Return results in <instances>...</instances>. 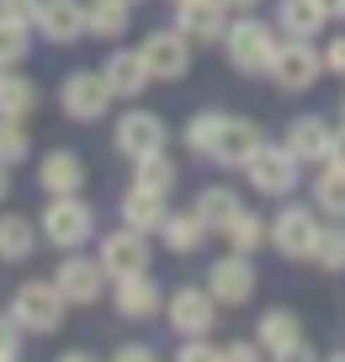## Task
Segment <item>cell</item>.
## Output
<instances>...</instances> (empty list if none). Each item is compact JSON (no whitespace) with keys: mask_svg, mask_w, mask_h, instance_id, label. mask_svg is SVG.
<instances>
[{"mask_svg":"<svg viewBox=\"0 0 345 362\" xmlns=\"http://www.w3.org/2000/svg\"><path fill=\"white\" fill-rule=\"evenodd\" d=\"M223 235H229V250H239V256H255V250H260V240H266L271 229H266V224H260V218L245 208V214H239L234 224L223 229Z\"/></svg>","mask_w":345,"mask_h":362,"instance_id":"obj_33","label":"cell"},{"mask_svg":"<svg viewBox=\"0 0 345 362\" xmlns=\"http://www.w3.org/2000/svg\"><path fill=\"white\" fill-rule=\"evenodd\" d=\"M239 214H245V203H239L234 187H202V192H197V218L207 229H229Z\"/></svg>","mask_w":345,"mask_h":362,"instance_id":"obj_26","label":"cell"},{"mask_svg":"<svg viewBox=\"0 0 345 362\" xmlns=\"http://www.w3.org/2000/svg\"><path fill=\"white\" fill-rule=\"evenodd\" d=\"M324 75V54L313 48V37H282L277 59H271V80L282 90H313Z\"/></svg>","mask_w":345,"mask_h":362,"instance_id":"obj_7","label":"cell"},{"mask_svg":"<svg viewBox=\"0 0 345 362\" xmlns=\"http://www.w3.org/2000/svg\"><path fill=\"white\" fill-rule=\"evenodd\" d=\"M0 16H16V22H32L37 0H0Z\"/></svg>","mask_w":345,"mask_h":362,"instance_id":"obj_38","label":"cell"},{"mask_svg":"<svg viewBox=\"0 0 345 362\" xmlns=\"http://www.w3.org/2000/svg\"><path fill=\"white\" fill-rule=\"evenodd\" d=\"M37 187H43L48 197H69L85 187V160L75 155V149H48L43 165H37Z\"/></svg>","mask_w":345,"mask_h":362,"instance_id":"obj_21","label":"cell"},{"mask_svg":"<svg viewBox=\"0 0 345 362\" xmlns=\"http://www.w3.org/2000/svg\"><path fill=\"white\" fill-rule=\"evenodd\" d=\"M170 6H176V0H170Z\"/></svg>","mask_w":345,"mask_h":362,"instance_id":"obj_49","label":"cell"},{"mask_svg":"<svg viewBox=\"0 0 345 362\" xmlns=\"http://www.w3.org/2000/svg\"><path fill=\"white\" fill-rule=\"evenodd\" d=\"M324 165H340V170H345V128L334 134V144H329V160H324Z\"/></svg>","mask_w":345,"mask_h":362,"instance_id":"obj_42","label":"cell"},{"mask_svg":"<svg viewBox=\"0 0 345 362\" xmlns=\"http://www.w3.org/2000/svg\"><path fill=\"white\" fill-rule=\"evenodd\" d=\"M340 123H345V102H340Z\"/></svg>","mask_w":345,"mask_h":362,"instance_id":"obj_47","label":"cell"},{"mask_svg":"<svg viewBox=\"0 0 345 362\" xmlns=\"http://www.w3.org/2000/svg\"><path fill=\"white\" fill-rule=\"evenodd\" d=\"M340 22H345V0H340Z\"/></svg>","mask_w":345,"mask_h":362,"instance_id":"obj_46","label":"cell"},{"mask_svg":"<svg viewBox=\"0 0 345 362\" xmlns=\"http://www.w3.org/2000/svg\"><path fill=\"white\" fill-rule=\"evenodd\" d=\"M298 155H292L287 144H260L255 155L245 160V176H250V187H255L260 197H287L292 187H298Z\"/></svg>","mask_w":345,"mask_h":362,"instance_id":"obj_6","label":"cell"},{"mask_svg":"<svg viewBox=\"0 0 345 362\" xmlns=\"http://www.w3.org/2000/svg\"><path fill=\"white\" fill-rule=\"evenodd\" d=\"M165 218H170V208H165L159 192H149V187H128V197H123V224L128 229H138V235H159Z\"/></svg>","mask_w":345,"mask_h":362,"instance_id":"obj_23","label":"cell"},{"mask_svg":"<svg viewBox=\"0 0 345 362\" xmlns=\"http://www.w3.org/2000/svg\"><path fill=\"white\" fill-rule=\"evenodd\" d=\"M37 229L48 235V245H54V250H80L90 235H96V214H90V203H80V192L48 197V208H43V218H37Z\"/></svg>","mask_w":345,"mask_h":362,"instance_id":"obj_3","label":"cell"},{"mask_svg":"<svg viewBox=\"0 0 345 362\" xmlns=\"http://www.w3.org/2000/svg\"><path fill=\"white\" fill-rule=\"evenodd\" d=\"M324 6H329V16H340V0H324Z\"/></svg>","mask_w":345,"mask_h":362,"instance_id":"obj_45","label":"cell"},{"mask_svg":"<svg viewBox=\"0 0 345 362\" xmlns=\"http://www.w3.org/2000/svg\"><path fill=\"white\" fill-rule=\"evenodd\" d=\"M223 357H260V341H234V346H223Z\"/></svg>","mask_w":345,"mask_h":362,"instance_id":"obj_40","label":"cell"},{"mask_svg":"<svg viewBox=\"0 0 345 362\" xmlns=\"http://www.w3.org/2000/svg\"><path fill=\"white\" fill-rule=\"evenodd\" d=\"M207 288H212V298H218L223 309H239V304H250V293H255V261L250 256H218L207 267Z\"/></svg>","mask_w":345,"mask_h":362,"instance_id":"obj_12","label":"cell"},{"mask_svg":"<svg viewBox=\"0 0 345 362\" xmlns=\"http://www.w3.org/2000/svg\"><path fill=\"white\" fill-rule=\"evenodd\" d=\"M271 245L287 261H313V245H319V218H313V208H303V203L282 208L277 224H271Z\"/></svg>","mask_w":345,"mask_h":362,"instance_id":"obj_10","label":"cell"},{"mask_svg":"<svg viewBox=\"0 0 345 362\" xmlns=\"http://www.w3.org/2000/svg\"><path fill=\"white\" fill-rule=\"evenodd\" d=\"M101 75H107L111 96H123V102H138V96L155 86V75H149V64H144L138 48H111L107 64H101Z\"/></svg>","mask_w":345,"mask_h":362,"instance_id":"obj_15","label":"cell"},{"mask_svg":"<svg viewBox=\"0 0 345 362\" xmlns=\"http://www.w3.org/2000/svg\"><path fill=\"white\" fill-rule=\"evenodd\" d=\"M282 144L298 155V165H324V160H329V144H334V128L324 123V117H292Z\"/></svg>","mask_w":345,"mask_h":362,"instance_id":"obj_20","label":"cell"},{"mask_svg":"<svg viewBox=\"0 0 345 362\" xmlns=\"http://www.w3.org/2000/svg\"><path fill=\"white\" fill-rule=\"evenodd\" d=\"M64 309H69V298L59 293L54 277H32V283H22L11 293V315L27 336H54L64 325Z\"/></svg>","mask_w":345,"mask_h":362,"instance_id":"obj_2","label":"cell"},{"mask_svg":"<svg viewBox=\"0 0 345 362\" xmlns=\"http://www.w3.org/2000/svg\"><path fill=\"white\" fill-rule=\"evenodd\" d=\"M181 362H212V357H223V346H212V341H202V336H186V346L176 351Z\"/></svg>","mask_w":345,"mask_h":362,"instance_id":"obj_37","label":"cell"},{"mask_svg":"<svg viewBox=\"0 0 345 362\" xmlns=\"http://www.w3.org/2000/svg\"><path fill=\"white\" fill-rule=\"evenodd\" d=\"M128 6H138V0H128Z\"/></svg>","mask_w":345,"mask_h":362,"instance_id":"obj_48","label":"cell"},{"mask_svg":"<svg viewBox=\"0 0 345 362\" xmlns=\"http://www.w3.org/2000/svg\"><path fill=\"white\" fill-rule=\"evenodd\" d=\"M324 22H329V6H324V0H277L282 37H319Z\"/></svg>","mask_w":345,"mask_h":362,"instance_id":"obj_22","label":"cell"},{"mask_svg":"<svg viewBox=\"0 0 345 362\" xmlns=\"http://www.w3.org/2000/svg\"><path fill=\"white\" fill-rule=\"evenodd\" d=\"M11 197V165H0V203Z\"/></svg>","mask_w":345,"mask_h":362,"instance_id":"obj_43","label":"cell"},{"mask_svg":"<svg viewBox=\"0 0 345 362\" xmlns=\"http://www.w3.org/2000/svg\"><path fill=\"white\" fill-rule=\"evenodd\" d=\"M282 48V27L260 22V16H239V22H229V33H223V54H229V64L239 69V75H271V59H277Z\"/></svg>","mask_w":345,"mask_h":362,"instance_id":"obj_1","label":"cell"},{"mask_svg":"<svg viewBox=\"0 0 345 362\" xmlns=\"http://www.w3.org/2000/svg\"><path fill=\"white\" fill-rule=\"evenodd\" d=\"M32 107H37V86L16 69H6L0 75V117H32Z\"/></svg>","mask_w":345,"mask_h":362,"instance_id":"obj_29","label":"cell"},{"mask_svg":"<svg viewBox=\"0 0 345 362\" xmlns=\"http://www.w3.org/2000/svg\"><path fill=\"white\" fill-rule=\"evenodd\" d=\"M207 235H212V229L197 218V208H186V214H170L165 224H159V240H165L170 256H197Z\"/></svg>","mask_w":345,"mask_h":362,"instance_id":"obj_24","label":"cell"},{"mask_svg":"<svg viewBox=\"0 0 345 362\" xmlns=\"http://www.w3.org/2000/svg\"><path fill=\"white\" fill-rule=\"evenodd\" d=\"M313 261L324 272H345V218L334 229H319V245H313Z\"/></svg>","mask_w":345,"mask_h":362,"instance_id":"obj_35","label":"cell"},{"mask_svg":"<svg viewBox=\"0 0 345 362\" xmlns=\"http://www.w3.org/2000/svg\"><path fill=\"white\" fill-rule=\"evenodd\" d=\"M218 298H212V288H176V293H165V320L176 336H212V325H218Z\"/></svg>","mask_w":345,"mask_h":362,"instance_id":"obj_5","label":"cell"},{"mask_svg":"<svg viewBox=\"0 0 345 362\" xmlns=\"http://www.w3.org/2000/svg\"><path fill=\"white\" fill-rule=\"evenodd\" d=\"M0 75H6V69H0Z\"/></svg>","mask_w":345,"mask_h":362,"instance_id":"obj_50","label":"cell"},{"mask_svg":"<svg viewBox=\"0 0 345 362\" xmlns=\"http://www.w3.org/2000/svg\"><path fill=\"white\" fill-rule=\"evenodd\" d=\"M223 6H229V11H255L260 0H223Z\"/></svg>","mask_w":345,"mask_h":362,"instance_id":"obj_44","label":"cell"},{"mask_svg":"<svg viewBox=\"0 0 345 362\" xmlns=\"http://www.w3.org/2000/svg\"><path fill=\"white\" fill-rule=\"evenodd\" d=\"M149 357H155L149 346H117V362H149Z\"/></svg>","mask_w":345,"mask_h":362,"instance_id":"obj_41","label":"cell"},{"mask_svg":"<svg viewBox=\"0 0 345 362\" xmlns=\"http://www.w3.org/2000/svg\"><path fill=\"white\" fill-rule=\"evenodd\" d=\"M223 117H229V112H197V117L186 123V149H191V155H202V160L212 155V144H218V128H223Z\"/></svg>","mask_w":345,"mask_h":362,"instance_id":"obj_34","label":"cell"},{"mask_svg":"<svg viewBox=\"0 0 345 362\" xmlns=\"http://www.w3.org/2000/svg\"><path fill=\"white\" fill-rule=\"evenodd\" d=\"M101 267H107V277L117 283V277H133V272H149V235H138V229H111L107 240H101Z\"/></svg>","mask_w":345,"mask_h":362,"instance_id":"obj_14","label":"cell"},{"mask_svg":"<svg viewBox=\"0 0 345 362\" xmlns=\"http://www.w3.org/2000/svg\"><path fill=\"white\" fill-rule=\"evenodd\" d=\"M37 235L43 229L22 214H0V261H27L37 250Z\"/></svg>","mask_w":345,"mask_h":362,"instance_id":"obj_27","label":"cell"},{"mask_svg":"<svg viewBox=\"0 0 345 362\" xmlns=\"http://www.w3.org/2000/svg\"><path fill=\"white\" fill-rule=\"evenodd\" d=\"M128 16H133V6H128V0H90V6H85V37L111 43V37L128 33Z\"/></svg>","mask_w":345,"mask_h":362,"instance_id":"obj_25","label":"cell"},{"mask_svg":"<svg viewBox=\"0 0 345 362\" xmlns=\"http://www.w3.org/2000/svg\"><path fill=\"white\" fill-rule=\"evenodd\" d=\"M255 336H260V351H266V357H282V362L313 357L308 336H303V320L292 315V309H266L260 325H255Z\"/></svg>","mask_w":345,"mask_h":362,"instance_id":"obj_9","label":"cell"},{"mask_svg":"<svg viewBox=\"0 0 345 362\" xmlns=\"http://www.w3.org/2000/svg\"><path fill=\"white\" fill-rule=\"evenodd\" d=\"M117 149H123L128 160H144V155H155V149H165V139H170V128H165V117L159 112H149V107H128L123 117H117Z\"/></svg>","mask_w":345,"mask_h":362,"instance_id":"obj_11","label":"cell"},{"mask_svg":"<svg viewBox=\"0 0 345 362\" xmlns=\"http://www.w3.org/2000/svg\"><path fill=\"white\" fill-rule=\"evenodd\" d=\"M111 86L101 69H69L64 86H59V107H64L69 123H101V117L111 112Z\"/></svg>","mask_w":345,"mask_h":362,"instance_id":"obj_4","label":"cell"},{"mask_svg":"<svg viewBox=\"0 0 345 362\" xmlns=\"http://www.w3.org/2000/svg\"><path fill=\"white\" fill-rule=\"evenodd\" d=\"M54 283H59V293H64L69 304H96V298L107 293V267H101V256L96 261L90 256H64L59 272H54Z\"/></svg>","mask_w":345,"mask_h":362,"instance_id":"obj_13","label":"cell"},{"mask_svg":"<svg viewBox=\"0 0 345 362\" xmlns=\"http://www.w3.org/2000/svg\"><path fill=\"white\" fill-rule=\"evenodd\" d=\"M32 54V22H16V16H0V69L27 64Z\"/></svg>","mask_w":345,"mask_h":362,"instance_id":"obj_30","label":"cell"},{"mask_svg":"<svg viewBox=\"0 0 345 362\" xmlns=\"http://www.w3.org/2000/svg\"><path fill=\"white\" fill-rule=\"evenodd\" d=\"M32 27L48 37V43L69 48V43H80V37H85V6H80V0H37Z\"/></svg>","mask_w":345,"mask_h":362,"instance_id":"obj_16","label":"cell"},{"mask_svg":"<svg viewBox=\"0 0 345 362\" xmlns=\"http://www.w3.org/2000/svg\"><path fill=\"white\" fill-rule=\"evenodd\" d=\"M324 69H334V75H345V37H334V43L324 48Z\"/></svg>","mask_w":345,"mask_h":362,"instance_id":"obj_39","label":"cell"},{"mask_svg":"<svg viewBox=\"0 0 345 362\" xmlns=\"http://www.w3.org/2000/svg\"><path fill=\"white\" fill-rule=\"evenodd\" d=\"M266 144V139H260V128L250 123V117H223V128H218V144H212V155L207 160H218V165H239L245 170V160L255 155V149Z\"/></svg>","mask_w":345,"mask_h":362,"instance_id":"obj_19","label":"cell"},{"mask_svg":"<svg viewBox=\"0 0 345 362\" xmlns=\"http://www.w3.org/2000/svg\"><path fill=\"white\" fill-rule=\"evenodd\" d=\"M111 304H117L123 320H155L159 309H165V288H159L149 272H133V277H117Z\"/></svg>","mask_w":345,"mask_h":362,"instance_id":"obj_18","label":"cell"},{"mask_svg":"<svg viewBox=\"0 0 345 362\" xmlns=\"http://www.w3.org/2000/svg\"><path fill=\"white\" fill-rule=\"evenodd\" d=\"M313 208L329 218H345V170L340 165H324L319 181H313Z\"/></svg>","mask_w":345,"mask_h":362,"instance_id":"obj_31","label":"cell"},{"mask_svg":"<svg viewBox=\"0 0 345 362\" xmlns=\"http://www.w3.org/2000/svg\"><path fill=\"white\" fill-rule=\"evenodd\" d=\"M176 181H181V170H176V160H170L165 149H155V155L133 160V187H149V192L170 197V192H176Z\"/></svg>","mask_w":345,"mask_h":362,"instance_id":"obj_28","label":"cell"},{"mask_svg":"<svg viewBox=\"0 0 345 362\" xmlns=\"http://www.w3.org/2000/svg\"><path fill=\"white\" fill-rule=\"evenodd\" d=\"M22 357V325H16V315H0V362Z\"/></svg>","mask_w":345,"mask_h":362,"instance_id":"obj_36","label":"cell"},{"mask_svg":"<svg viewBox=\"0 0 345 362\" xmlns=\"http://www.w3.org/2000/svg\"><path fill=\"white\" fill-rule=\"evenodd\" d=\"M138 54H144V64H149L155 80L176 86V80L191 69V37L181 33V27H155V33L138 43Z\"/></svg>","mask_w":345,"mask_h":362,"instance_id":"obj_8","label":"cell"},{"mask_svg":"<svg viewBox=\"0 0 345 362\" xmlns=\"http://www.w3.org/2000/svg\"><path fill=\"white\" fill-rule=\"evenodd\" d=\"M27 155H32L27 117H0V165H22Z\"/></svg>","mask_w":345,"mask_h":362,"instance_id":"obj_32","label":"cell"},{"mask_svg":"<svg viewBox=\"0 0 345 362\" xmlns=\"http://www.w3.org/2000/svg\"><path fill=\"white\" fill-rule=\"evenodd\" d=\"M176 27L191 43H223V33H229V6H223V0H176Z\"/></svg>","mask_w":345,"mask_h":362,"instance_id":"obj_17","label":"cell"}]
</instances>
